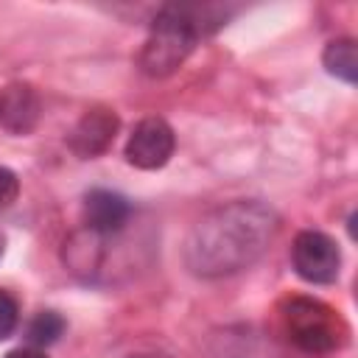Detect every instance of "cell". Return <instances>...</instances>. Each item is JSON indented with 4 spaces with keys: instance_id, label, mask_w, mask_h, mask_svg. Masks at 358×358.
I'll return each instance as SVG.
<instances>
[{
    "instance_id": "obj_7",
    "label": "cell",
    "mask_w": 358,
    "mask_h": 358,
    "mask_svg": "<svg viewBox=\"0 0 358 358\" xmlns=\"http://www.w3.org/2000/svg\"><path fill=\"white\" fill-rule=\"evenodd\" d=\"M131 204L112 190H90L84 196V221L92 235H115L126 227Z\"/></svg>"
},
{
    "instance_id": "obj_10",
    "label": "cell",
    "mask_w": 358,
    "mask_h": 358,
    "mask_svg": "<svg viewBox=\"0 0 358 358\" xmlns=\"http://www.w3.org/2000/svg\"><path fill=\"white\" fill-rule=\"evenodd\" d=\"M62 333H64V319H62L56 310H39V313L28 322V327H25L28 344L36 347V350L50 347L53 341H59Z\"/></svg>"
},
{
    "instance_id": "obj_2",
    "label": "cell",
    "mask_w": 358,
    "mask_h": 358,
    "mask_svg": "<svg viewBox=\"0 0 358 358\" xmlns=\"http://www.w3.org/2000/svg\"><path fill=\"white\" fill-rule=\"evenodd\" d=\"M207 34V28L199 22L196 8L190 6H165L148 31V39L140 50V70L145 76L162 78L171 76L193 50L196 39Z\"/></svg>"
},
{
    "instance_id": "obj_6",
    "label": "cell",
    "mask_w": 358,
    "mask_h": 358,
    "mask_svg": "<svg viewBox=\"0 0 358 358\" xmlns=\"http://www.w3.org/2000/svg\"><path fill=\"white\" fill-rule=\"evenodd\" d=\"M117 126H120V120H117V115H115L112 109L95 106V109L84 112V117H81V120L76 123V129L70 131L67 143H70V148H73L78 157L90 159V157L103 154V151L112 145V140H115V134H117Z\"/></svg>"
},
{
    "instance_id": "obj_1",
    "label": "cell",
    "mask_w": 358,
    "mask_h": 358,
    "mask_svg": "<svg viewBox=\"0 0 358 358\" xmlns=\"http://www.w3.org/2000/svg\"><path fill=\"white\" fill-rule=\"evenodd\" d=\"M277 218L260 201H232L204 215L187 238V266L201 277L235 274L252 266L274 238Z\"/></svg>"
},
{
    "instance_id": "obj_11",
    "label": "cell",
    "mask_w": 358,
    "mask_h": 358,
    "mask_svg": "<svg viewBox=\"0 0 358 358\" xmlns=\"http://www.w3.org/2000/svg\"><path fill=\"white\" fill-rule=\"evenodd\" d=\"M17 322H20V308L14 296L0 291V338H8L17 330Z\"/></svg>"
},
{
    "instance_id": "obj_4",
    "label": "cell",
    "mask_w": 358,
    "mask_h": 358,
    "mask_svg": "<svg viewBox=\"0 0 358 358\" xmlns=\"http://www.w3.org/2000/svg\"><path fill=\"white\" fill-rule=\"evenodd\" d=\"M291 263H294V271L302 280H308L313 285H327L338 277L341 252H338V243L330 235L316 232V229H305L294 238Z\"/></svg>"
},
{
    "instance_id": "obj_12",
    "label": "cell",
    "mask_w": 358,
    "mask_h": 358,
    "mask_svg": "<svg viewBox=\"0 0 358 358\" xmlns=\"http://www.w3.org/2000/svg\"><path fill=\"white\" fill-rule=\"evenodd\" d=\"M20 193V182H17V173L3 168L0 165V207H8Z\"/></svg>"
},
{
    "instance_id": "obj_5",
    "label": "cell",
    "mask_w": 358,
    "mask_h": 358,
    "mask_svg": "<svg viewBox=\"0 0 358 358\" xmlns=\"http://www.w3.org/2000/svg\"><path fill=\"white\" fill-rule=\"evenodd\" d=\"M173 145H176L173 129H171L162 117H145V120H140V123L134 126V131L129 134L126 159H129L134 168L157 171V168H162V165L171 159Z\"/></svg>"
},
{
    "instance_id": "obj_9",
    "label": "cell",
    "mask_w": 358,
    "mask_h": 358,
    "mask_svg": "<svg viewBox=\"0 0 358 358\" xmlns=\"http://www.w3.org/2000/svg\"><path fill=\"white\" fill-rule=\"evenodd\" d=\"M322 62H324V67H327L330 76H336V78H341L347 84H355V78H358L355 39H333V42H327Z\"/></svg>"
},
{
    "instance_id": "obj_3",
    "label": "cell",
    "mask_w": 358,
    "mask_h": 358,
    "mask_svg": "<svg viewBox=\"0 0 358 358\" xmlns=\"http://www.w3.org/2000/svg\"><path fill=\"white\" fill-rule=\"evenodd\" d=\"M282 327L288 338L308 355H327L336 352L347 341V324L322 299L310 296H288L280 305Z\"/></svg>"
},
{
    "instance_id": "obj_8",
    "label": "cell",
    "mask_w": 358,
    "mask_h": 358,
    "mask_svg": "<svg viewBox=\"0 0 358 358\" xmlns=\"http://www.w3.org/2000/svg\"><path fill=\"white\" fill-rule=\"evenodd\" d=\"M39 120V95L28 84L0 90V126L11 134H28Z\"/></svg>"
},
{
    "instance_id": "obj_13",
    "label": "cell",
    "mask_w": 358,
    "mask_h": 358,
    "mask_svg": "<svg viewBox=\"0 0 358 358\" xmlns=\"http://www.w3.org/2000/svg\"><path fill=\"white\" fill-rule=\"evenodd\" d=\"M6 358H48V355L42 350H36V347H17V350L6 352Z\"/></svg>"
},
{
    "instance_id": "obj_14",
    "label": "cell",
    "mask_w": 358,
    "mask_h": 358,
    "mask_svg": "<svg viewBox=\"0 0 358 358\" xmlns=\"http://www.w3.org/2000/svg\"><path fill=\"white\" fill-rule=\"evenodd\" d=\"M129 358H168V355H159V352H134Z\"/></svg>"
}]
</instances>
